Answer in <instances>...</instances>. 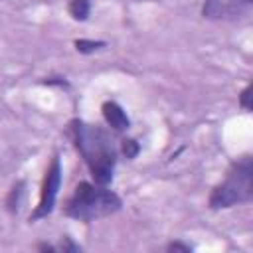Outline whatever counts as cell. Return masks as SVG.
Segmentation results:
<instances>
[{
  "label": "cell",
  "instance_id": "277c9868",
  "mask_svg": "<svg viewBox=\"0 0 253 253\" xmlns=\"http://www.w3.org/2000/svg\"><path fill=\"white\" fill-rule=\"evenodd\" d=\"M59 186H61V160H59V154H53L47 168H45V174H43V182H42V190H40V202L30 215L32 221H40L53 211Z\"/></svg>",
  "mask_w": 253,
  "mask_h": 253
},
{
  "label": "cell",
  "instance_id": "52a82bcc",
  "mask_svg": "<svg viewBox=\"0 0 253 253\" xmlns=\"http://www.w3.org/2000/svg\"><path fill=\"white\" fill-rule=\"evenodd\" d=\"M67 12L71 14L73 20L83 22V20H87V16H89V12H91V2H89V0H69Z\"/></svg>",
  "mask_w": 253,
  "mask_h": 253
},
{
  "label": "cell",
  "instance_id": "30bf717a",
  "mask_svg": "<svg viewBox=\"0 0 253 253\" xmlns=\"http://www.w3.org/2000/svg\"><path fill=\"white\" fill-rule=\"evenodd\" d=\"M22 188H24V182H18V184L12 188L10 196H8V202H6V204H8V208H10L12 211L20 208V200H22V192H24Z\"/></svg>",
  "mask_w": 253,
  "mask_h": 253
},
{
  "label": "cell",
  "instance_id": "6da1fadb",
  "mask_svg": "<svg viewBox=\"0 0 253 253\" xmlns=\"http://www.w3.org/2000/svg\"><path fill=\"white\" fill-rule=\"evenodd\" d=\"M67 132L75 148L79 150L83 162L87 164L95 184L109 186L117 164V148L109 132L97 125H89L79 119H73L69 123Z\"/></svg>",
  "mask_w": 253,
  "mask_h": 253
},
{
  "label": "cell",
  "instance_id": "9c48e42d",
  "mask_svg": "<svg viewBox=\"0 0 253 253\" xmlns=\"http://www.w3.org/2000/svg\"><path fill=\"white\" fill-rule=\"evenodd\" d=\"M121 152H123L128 160H132V158H136V154L140 152V144H138L134 138H123V140H121Z\"/></svg>",
  "mask_w": 253,
  "mask_h": 253
},
{
  "label": "cell",
  "instance_id": "8fae6325",
  "mask_svg": "<svg viewBox=\"0 0 253 253\" xmlns=\"http://www.w3.org/2000/svg\"><path fill=\"white\" fill-rule=\"evenodd\" d=\"M57 251H63V253H75V251H81V247L77 245V243H73L71 241V237H61V241H59V245H57Z\"/></svg>",
  "mask_w": 253,
  "mask_h": 253
},
{
  "label": "cell",
  "instance_id": "7a4b0ae2",
  "mask_svg": "<svg viewBox=\"0 0 253 253\" xmlns=\"http://www.w3.org/2000/svg\"><path fill=\"white\" fill-rule=\"evenodd\" d=\"M121 210V198L107 186L79 182L63 206V213L79 221H95Z\"/></svg>",
  "mask_w": 253,
  "mask_h": 253
},
{
  "label": "cell",
  "instance_id": "5b68a950",
  "mask_svg": "<svg viewBox=\"0 0 253 253\" xmlns=\"http://www.w3.org/2000/svg\"><path fill=\"white\" fill-rule=\"evenodd\" d=\"M253 0H206L202 14L210 20H237L245 18Z\"/></svg>",
  "mask_w": 253,
  "mask_h": 253
},
{
  "label": "cell",
  "instance_id": "4fadbf2b",
  "mask_svg": "<svg viewBox=\"0 0 253 253\" xmlns=\"http://www.w3.org/2000/svg\"><path fill=\"white\" fill-rule=\"evenodd\" d=\"M166 251H184V253H188V251H192V245L182 243V241H172V243L166 245Z\"/></svg>",
  "mask_w": 253,
  "mask_h": 253
},
{
  "label": "cell",
  "instance_id": "7c38bea8",
  "mask_svg": "<svg viewBox=\"0 0 253 253\" xmlns=\"http://www.w3.org/2000/svg\"><path fill=\"white\" fill-rule=\"evenodd\" d=\"M249 99H251V85H247V87L239 93V105H241V109H243V111H249V109H251Z\"/></svg>",
  "mask_w": 253,
  "mask_h": 253
},
{
  "label": "cell",
  "instance_id": "3957f363",
  "mask_svg": "<svg viewBox=\"0 0 253 253\" xmlns=\"http://www.w3.org/2000/svg\"><path fill=\"white\" fill-rule=\"evenodd\" d=\"M253 198V160L241 156L231 162L225 178L211 190L210 208L225 210L239 204H249Z\"/></svg>",
  "mask_w": 253,
  "mask_h": 253
},
{
  "label": "cell",
  "instance_id": "ba28073f",
  "mask_svg": "<svg viewBox=\"0 0 253 253\" xmlns=\"http://www.w3.org/2000/svg\"><path fill=\"white\" fill-rule=\"evenodd\" d=\"M73 45H75V49L79 53H93V51L105 47L107 42H101V40H75Z\"/></svg>",
  "mask_w": 253,
  "mask_h": 253
},
{
  "label": "cell",
  "instance_id": "8992f818",
  "mask_svg": "<svg viewBox=\"0 0 253 253\" xmlns=\"http://www.w3.org/2000/svg\"><path fill=\"white\" fill-rule=\"evenodd\" d=\"M101 113H103L105 123H107L113 130H117V132H123V130H126V128L130 126V121H128L125 109H123L119 103H115V101H105V103L101 105Z\"/></svg>",
  "mask_w": 253,
  "mask_h": 253
}]
</instances>
